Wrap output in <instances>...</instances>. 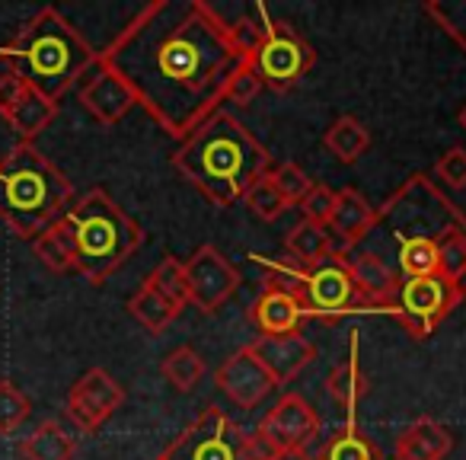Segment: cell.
Listing matches in <instances>:
<instances>
[{
    "mask_svg": "<svg viewBox=\"0 0 466 460\" xmlns=\"http://www.w3.org/2000/svg\"><path fill=\"white\" fill-rule=\"evenodd\" d=\"M451 447V432L431 415H421L412 425L402 428V434L396 438V460H444Z\"/></svg>",
    "mask_w": 466,
    "mask_h": 460,
    "instance_id": "cell-20",
    "label": "cell"
},
{
    "mask_svg": "<svg viewBox=\"0 0 466 460\" xmlns=\"http://www.w3.org/2000/svg\"><path fill=\"white\" fill-rule=\"evenodd\" d=\"M80 106H84L96 122L118 125L137 103L128 87H125V80L96 58V65L80 80Z\"/></svg>",
    "mask_w": 466,
    "mask_h": 460,
    "instance_id": "cell-15",
    "label": "cell"
},
{
    "mask_svg": "<svg viewBox=\"0 0 466 460\" xmlns=\"http://www.w3.org/2000/svg\"><path fill=\"white\" fill-rule=\"evenodd\" d=\"M345 262H349L351 279L368 304H393L396 291H400V272H393L383 256H377L374 250H351V253H345Z\"/></svg>",
    "mask_w": 466,
    "mask_h": 460,
    "instance_id": "cell-19",
    "label": "cell"
},
{
    "mask_svg": "<svg viewBox=\"0 0 466 460\" xmlns=\"http://www.w3.org/2000/svg\"><path fill=\"white\" fill-rule=\"evenodd\" d=\"M463 298H466L463 288L447 281L444 275L402 279L390 311H393V317L400 320L402 330L412 339H428L447 317H451L453 307H460Z\"/></svg>",
    "mask_w": 466,
    "mask_h": 460,
    "instance_id": "cell-9",
    "label": "cell"
},
{
    "mask_svg": "<svg viewBox=\"0 0 466 460\" xmlns=\"http://www.w3.org/2000/svg\"><path fill=\"white\" fill-rule=\"evenodd\" d=\"M253 355L262 362V368L272 374L275 387L291 383L307 364L317 358V345L304 336V332H288V336H259L249 342Z\"/></svg>",
    "mask_w": 466,
    "mask_h": 460,
    "instance_id": "cell-17",
    "label": "cell"
},
{
    "mask_svg": "<svg viewBox=\"0 0 466 460\" xmlns=\"http://www.w3.org/2000/svg\"><path fill=\"white\" fill-rule=\"evenodd\" d=\"M268 176H272L275 189L285 195L288 205H300V201L307 199V192L313 189V179L298 167V163H279V167L268 169Z\"/></svg>",
    "mask_w": 466,
    "mask_h": 460,
    "instance_id": "cell-37",
    "label": "cell"
},
{
    "mask_svg": "<svg viewBox=\"0 0 466 460\" xmlns=\"http://www.w3.org/2000/svg\"><path fill=\"white\" fill-rule=\"evenodd\" d=\"M285 250L300 269H313L329 260L332 253H342L336 250V240L326 230V224H313V220H300L291 227V234L285 237Z\"/></svg>",
    "mask_w": 466,
    "mask_h": 460,
    "instance_id": "cell-21",
    "label": "cell"
},
{
    "mask_svg": "<svg viewBox=\"0 0 466 460\" xmlns=\"http://www.w3.org/2000/svg\"><path fill=\"white\" fill-rule=\"evenodd\" d=\"M74 454H77V441L55 419L42 422L35 432H29V438L20 441L23 460H74Z\"/></svg>",
    "mask_w": 466,
    "mask_h": 460,
    "instance_id": "cell-22",
    "label": "cell"
},
{
    "mask_svg": "<svg viewBox=\"0 0 466 460\" xmlns=\"http://www.w3.org/2000/svg\"><path fill=\"white\" fill-rule=\"evenodd\" d=\"M434 176L451 189H466V150L447 148L441 160L434 163Z\"/></svg>",
    "mask_w": 466,
    "mask_h": 460,
    "instance_id": "cell-39",
    "label": "cell"
},
{
    "mask_svg": "<svg viewBox=\"0 0 466 460\" xmlns=\"http://www.w3.org/2000/svg\"><path fill=\"white\" fill-rule=\"evenodd\" d=\"M55 116H58V103L55 99L42 97L39 90L23 84L10 71L0 77V118L23 138V144L39 138L55 122Z\"/></svg>",
    "mask_w": 466,
    "mask_h": 460,
    "instance_id": "cell-12",
    "label": "cell"
},
{
    "mask_svg": "<svg viewBox=\"0 0 466 460\" xmlns=\"http://www.w3.org/2000/svg\"><path fill=\"white\" fill-rule=\"evenodd\" d=\"M173 169L211 205L230 208L259 176L272 169V154L249 135L247 125L220 109L179 144Z\"/></svg>",
    "mask_w": 466,
    "mask_h": 460,
    "instance_id": "cell-2",
    "label": "cell"
},
{
    "mask_svg": "<svg viewBox=\"0 0 466 460\" xmlns=\"http://www.w3.org/2000/svg\"><path fill=\"white\" fill-rule=\"evenodd\" d=\"M125 403V390L106 368H90L67 394V415L80 432H96Z\"/></svg>",
    "mask_w": 466,
    "mask_h": 460,
    "instance_id": "cell-11",
    "label": "cell"
},
{
    "mask_svg": "<svg viewBox=\"0 0 466 460\" xmlns=\"http://www.w3.org/2000/svg\"><path fill=\"white\" fill-rule=\"evenodd\" d=\"M128 313L137 320V323L144 326L147 332H163L169 323H173L176 317H179V307L173 304L169 298H163L160 291H157L150 281H144L141 288H137L135 294H131V301H128Z\"/></svg>",
    "mask_w": 466,
    "mask_h": 460,
    "instance_id": "cell-25",
    "label": "cell"
},
{
    "mask_svg": "<svg viewBox=\"0 0 466 460\" xmlns=\"http://www.w3.org/2000/svg\"><path fill=\"white\" fill-rule=\"evenodd\" d=\"M67 220H71L74 243H77L74 269L90 285H103L144 243L141 224L128 218L106 189H90L86 195H80L67 211Z\"/></svg>",
    "mask_w": 466,
    "mask_h": 460,
    "instance_id": "cell-5",
    "label": "cell"
},
{
    "mask_svg": "<svg viewBox=\"0 0 466 460\" xmlns=\"http://www.w3.org/2000/svg\"><path fill=\"white\" fill-rule=\"evenodd\" d=\"M33 250L46 269H52V272H71L74 262H77V243H74V227L67 220V214L35 237Z\"/></svg>",
    "mask_w": 466,
    "mask_h": 460,
    "instance_id": "cell-23",
    "label": "cell"
},
{
    "mask_svg": "<svg viewBox=\"0 0 466 460\" xmlns=\"http://www.w3.org/2000/svg\"><path fill=\"white\" fill-rule=\"evenodd\" d=\"M317 460H380V451L358 425H345L326 441Z\"/></svg>",
    "mask_w": 466,
    "mask_h": 460,
    "instance_id": "cell-28",
    "label": "cell"
},
{
    "mask_svg": "<svg viewBox=\"0 0 466 460\" xmlns=\"http://www.w3.org/2000/svg\"><path fill=\"white\" fill-rule=\"evenodd\" d=\"M268 460H317L304 451V447H281V451H272Z\"/></svg>",
    "mask_w": 466,
    "mask_h": 460,
    "instance_id": "cell-40",
    "label": "cell"
},
{
    "mask_svg": "<svg viewBox=\"0 0 466 460\" xmlns=\"http://www.w3.org/2000/svg\"><path fill=\"white\" fill-rule=\"evenodd\" d=\"M438 275L466 294V214L438 237Z\"/></svg>",
    "mask_w": 466,
    "mask_h": 460,
    "instance_id": "cell-26",
    "label": "cell"
},
{
    "mask_svg": "<svg viewBox=\"0 0 466 460\" xmlns=\"http://www.w3.org/2000/svg\"><path fill=\"white\" fill-rule=\"evenodd\" d=\"M457 118H460V125H463V128H466V103H463V109L457 112Z\"/></svg>",
    "mask_w": 466,
    "mask_h": 460,
    "instance_id": "cell-41",
    "label": "cell"
},
{
    "mask_svg": "<svg viewBox=\"0 0 466 460\" xmlns=\"http://www.w3.org/2000/svg\"><path fill=\"white\" fill-rule=\"evenodd\" d=\"M374 227H377V208L358 189L336 192V211H332L326 230L332 234V240H339L342 253H351Z\"/></svg>",
    "mask_w": 466,
    "mask_h": 460,
    "instance_id": "cell-18",
    "label": "cell"
},
{
    "mask_svg": "<svg viewBox=\"0 0 466 460\" xmlns=\"http://www.w3.org/2000/svg\"><path fill=\"white\" fill-rule=\"evenodd\" d=\"M147 281L157 288V291L163 294V298H169L176 307H188V285H186V266H182L176 256H167V260L160 262V266L154 269V272L147 275Z\"/></svg>",
    "mask_w": 466,
    "mask_h": 460,
    "instance_id": "cell-32",
    "label": "cell"
},
{
    "mask_svg": "<svg viewBox=\"0 0 466 460\" xmlns=\"http://www.w3.org/2000/svg\"><path fill=\"white\" fill-rule=\"evenodd\" d=\"M182 266H186L188 304L198 307L201 313H218L240 288V272L211 243L195 250Z\"/></svg>",
    "mask_w": 466,
    "mask_h": 460,
    "instance_id": "cell-10",
    "label": "cell"
},
{
    "mask_svg": "<svg viewBox=\"0 0 466 460\" xmlns=\"http://www.w3.org/2000/svg\"><path fill=\"white\" fill-rule=\"evenodd\" d=\"M262 77L256 74V67L249 61H240L237 71L230 74L227 80V93H224V103H233V106H249L256 103V97L262 93Z\"/></svg>",
    "mask_w": 466,
    "mask_h": 460,
    "instance_id": "cell-36",
    "label": "cell"
},
{
    "mask_svg": "<svg viewBox=\"0 0 466 460\" xmlns=\"http://www.w3.org/2000/svg\"><path fill=\"white\" fill-rule=\"evenodd\" d=\"M319 432V413L300 394H285L259 425V438L272 451L281 447H304Z\"/></svg>",
    "mask_w": 466,
    "mask_h": 460,
    "instance_id": "cell-13",
    "label": "cell"
},
{
    "mask_svg": "<svg viewBox=\"0 0 466 460\" xmlns=\"http://www.w3.org/2000/svg\"><path fill=\"white\" fill-rule=\"evenodd\" d=\"M214 381H218V387L224 390V394L230 396L240 409L259 406V403L275 390L272 374L262 368V362L253 355L249 345H243V349L233 352V355L218 368Z\"/></svg>",
    "mask_w": 466,
    "mask_h": 460,
    "instance_id": "cell-14",
    "label": "cell"
},
{
    "mask_svg": "<svg viewBox=\"0 0 466 460\" xmlns=\"http://www.w3.org/2000/svg\"><path fill=\"white\" fill-rule=\"evenodd\" d=\"M300 211H304V220H313V224H329L332 211H336V192L323 182H313V189L307 192V199L300 201Z\"/></svg>",
    "mask_w": 466,
    "mask_h": 460,
    "instance_id": "cell-38",
    "label": "cell"
},
{
    "mask_svg": "<svg viewBox=\"0 0 466 460\" xmlns=\"http://www.w3.org/2000/svg\"><path fill=\"white\" fill-rule=\"evenodd\" d=\"M425 14L466 52V0H428Z\"/></svg>",
    "mask_w": 466,
    "mask_h": 460,
    "instance_id": "cell-33",
    "label": "cell"
},
{
    "mask_svg": "<svg viewBox=\"0 0 466 460\" xmlns=\"http://www.w3.org/2000/svg\"><path fill=\"white\" fill-rule=\"evenodd\" d=\"M74 205V186L39 148L16 144L0 157V220L20 240H35Z\"/></svg>",
    "mask_w": 466,
    "mask_h": 460,
    "instance_id": "cell-4",
    "label": "cell"
},
{
    "mask_svg": "<svg viewBox=\"0 0 466 460\" xmlns=\"http://www.w3.org/2000/svg\"><path fill=\"white\" fill-rule=\"evenodd\" d=\"M33 413V403L16 383L0 381V434H10L23 425Z\"/></svg>",
    "mask_w": 466,
    "mask_h": 460,
    "instance_id": "cell-35",
    "label": "cell"
},
{
    "mask_svg": "<svg viewBox=\"0 0 466 460\" xmlns=\"http://www.w3.org/2000/svg\"><path fill=\"white\" fill-rule=\"evenodd\" d=\"M249 320L256 323L259 336H288V332H300V323L307 320V307L291 285L266 281L262 294L249 307Z\"/></svg>",
    "mask_w": 466,
    "mask_h": 460,
    "instance_id": "cell-16",
    "label": "cell"
},
{
    "mask_svg": "<svg viewBox=\"0 0 466 460\" xmlns=\"http://www.w3.org/2000/svg\"><path fill=\"white\" fill-rule=\"evenodd\" d=\"M268 281L291 285L298 298L304 301L307 317L339 320L345 313H355L364 304L361 291H358L355 279L349 272L345 253H332L329 260L313 269H298V272L285 269L281 275H268Z\"/></svg>",
    "mask_w": 466,
    "mask_h": 460,
    "instance_id": "cell-7",
    "label": "cell"
},
{
    "mask_svg": "<svg viewBox=\"0 0 466 460\" xmlns=\"http://www.w3.org/2000/svg\"><path fill=\"white\" fill-rule=\"evenodd\" d=\"M96 58L90 42L55 7H42L10 46H0V61L7 71L55 103L86 77Z\"/></svg>",
    "mask_w": 466,
    "mask_h": 460,
    "instance_id": "cell-3",
    "label": "cell"
},
{
    "mask_svg": "<svg viewBox=\"0 0 466 460\" xmlns=\"http://www.w3.org/2000/svg\"><path fill=\"white\" fill-rule=\"evenodd\" d=\"M396 266H400V281L438 275V240L434 237H402L396 247Z\"/></svg>",
    "mask_w": 466,
    "mask_h": 460,
    "instance_id": "cell-27",
    "label": "cell"
},
{
    "mask_svg": "<svg viewBox=\"0 0 466 460\" xmlns=\"http://www.w3.org/2000/svg\"><path fill=\"white\" fill-rule=\"evenodd\" d=\"M259 16H262V7H259ZM227 29H230L233 52L240 55V61L253 65V58L262 48V39H266V23L256 20V16H237L233 23H227Z\"/></svg>",
    "mask_w": 466,
    "mask_h": 460,
    "instance_id": "cell-34",
    "label": "cell"
},
{
    "mask_svg": "<svg viewBox=\"0 0 466 460\" xmlns=\"http://www.w3.org/2000/svg\"><path fill=\"white\" fill-rule=\"evenodd\" d=\"M262 23H266V39L253 58V67L266 87H272L275 93H288L313 71L317 52L291 23L272 20L266 10H262Z\"/></svg>",
    "mask_w": 466,
    "mask_h": 460,
    "instance_id": "cell-8",
    "label": "cell"
},
{
    "mask_svg": "<svg viewBox=\"0 0 466 460\" xmlns=\"http://www.w3.org/2000/svg\"><path fill=\"white\" fill-rule=\"evenodd\" d=\"M160 371L179 394H192V390L198 387L201 374H205V362H201V355L192 345H179V349H173L163 358Z\"/></svg>",
    "mask_w": 466,
    "mask_h": 460,
    "instance_id": "cell-29",
    "label": "cell"
},
{
    "mask_svg": "<svg viewBox=\"0 0 466 460\" xmlns=\"http://www.w3.org/2000/svg\"><path fill=\"white\" fill-rule=\"evenodd\" d=\"M326 394L345 409H355L358 400L368 394V377H364V371L358 368L355 355L329 371V377H326Z\"/></svg>",
    "mask_w": 466,
    "mask_h": 460,
    "instance_id": "cell-30",
    "label": "cell"
},
{
    "mask_svg": "<svg viewBox=\"0 0 466 460\" xmlns=\"http://www.w3.org/2000/svg\"><path fill=\"white\" fill-rule=\"evenodd\" d=\"M272 447L249 438L220 406H208L163 451L167 460H268Z\"/></svg>",
    "mask_w": 466,
    "mask_h": 460,
    "instance_id": "cell-6",
    "label": "cell"
},
{
    "mask_svg": "<svg viewBox=\"0 0 466 460\" xmlns=\"http://www.w3.org/2000/svg\"><path fill=\"white\" fill-rule=\"evenodd\" d=\"M135 103L176 141L220 112L240 65L227 20L205 0H154L99 52Z\"/></svg>",
    "mask_w": 466,
    "mask_h": 460,
    "instance_id": "cell-1",
    "label": "cell"
},
{
    "mask_svg": "<svg viewBox=\"0 0 466 460\" xmlns=\"http://www.w3.org/2000/svg\"><path fill=\"white\" fill-rule=\"evenodd\" d=\"M243 201H247V208L256 214L259 220H279L281 214L288 211V201H285V195L275 189V182H272V176H259V179L253 182V186L247 189V195H243Z\"/></svg>",
    "mask_w": 466,
    "mask_h": 460,
    "instance_id": "cell-31",
    "label": "cell"
},
{
    "mask_svg": "<svg viewBox=\"0 0 466 460\" xmlns=\"http://www.w3.org/2000/svg\"><path fill=\"white\" fill-rule=\"evenodd\" d=\"M157 460H167V457H163V454H160V457H157Z\"/></svg>",
    "mask_w": 466,
    "mask_h": 460,
    "instance_id": "cell-42",
    "label": "cell"
},
{
    "mask_svg": "<svg viewBox=\"0 0 466 460\" xmlns=\"http://www.w3.org/2000/svg\"><path fill=\"white\" fill-rule=\"evenodd\" d=\"M323 144L339 163H358L370 148V131L364 128L355 116H339L336 122L326 128Z\"/></svg>",
    "mask_w": 466,
    "mask_h": 460,
    "instance_id": "cell-24",
    "label": "cell"
}]
</instances>
